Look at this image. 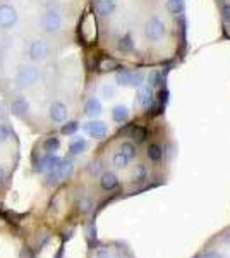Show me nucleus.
Returning a JSON list of instances; mask_svg holds the SVG:
<instances>
[{
    "mask_svg": "<svg viewBox=\"0 0 230 258\" xmlns=\"http://www.w3.org/2000/svg\"><path fill=\"white\" fill-rule=\"evenodd\" d=\"M107 60L170 69L186 57L184 0H93Z\"/></svg>",
    "mask_w": 230,
    "mask_h": 258,
    "instance_id": "1",
    "label": "nucleus"
},
{
    "mask_svg": "<svg viewBox=\"0 0 230 258\" xmlns=\"http://www.w3.org/2000/svg\"><path fill=\"white\" fill-rule=\"evenodd\" d=\"M74 170V164L72 160L69 159H60V162L53 167L50 172H47V177H45V184L47 186H55L58 182H62L64 179H67Z\"/></svg>",
    "mask_w": 230,
    "mask_h": 258,
    "instance_id": "2",
    "label": "nucleus"
},
{
    "mask_svg": "<svg viewBox=\"0 0 230 258\" xmlns=\"http://www.w3.org/2000/svg\"><path fill=\"white\" fill-rule=\"evenodd\" d=\"M62 26H64V18H62L60 9H47L41 16V28L47 35H57V33L62 31Z\"/></svg>",
    "mask_w": 230,
    "mask_h": 258,
    "instance_id": "3",
    "label": "nucleus"
},
{
    "mask_svg": "<svg viewBox=\"0 0 230 258\" xmlns=\"http://www.w3.org/2000/svg\"><path fill=\"white\" fill-rule=\"evenodd\" d=\"M41 78V73L38 68L35 66H26V68H21L16 74V86L19 90H26V88H31L35 86L36 83L40 81Z\"/></svg>",
    "mask_w": 230,
    "mask_h": 258,
    "instance_id": "4",
    "label": "nucleus"
},
{
    "mask_svg": "<svg viewBox=\"0 0 230 258\" xmlns=\"http://www.w3.org/2000/svg\"><path fill=\"white\" fill-rule=\"evenodd\" d=\"M213 4L218 12L221 33L230 41V0H213Z\"/></svg>",
    "mask_w": 230,
    "mask_h": 258,
    "instance_id": "5",
    "label": "nucleus"
},
{
    "mask_svg": "<svg viewBox=\"0 0 230 258\" xmlns=\"http://www.w3.org/2000/svg\"><path fill=\"white\" fill-rule=\"evenodd\" d=\"M28 55L31 60L35 62H40V60H47L48 55H50V45L48 41L41 40V38H36L29 43V48H28Z\"/></svg>",
    "mask_w": 230,
    "mask_h": 258,
    "instance_id": "6",
    "label": "nucleus"
},
{
    "mask_svg": "<svg viewBox=\"0 0 230 258\" xmlns=\"http://www.w3.org/2000/svg\"><path fill=\"white\" fill-rule=\"evenodd\" d=\"M48 117L53 124H64L69 117V107L62 100H53L48 107Z\"/></svg>",
    "mask_w": 230,
    "mask_h": 258,
    "instance_id": "7",
    "label": "nucleus"
},
{
    "mask_svg": "<svg viewBox=\"0 0 230 258\" xmlns=\"http://www.w3.org/2000/svg\"><path fill=\"white\" fill-rule=\"evenodd\" d=\"M83 131L95 140H103L108 135V127L103 120H90V122L83 124Z\"/></svg>",
    "mask_w": 230,
    "mask_h": 258,
    "instance_id": "8",
    "label": "nucleus"
},
{
    "mask_svg": "<svg viewBox=\"0 0 230 258\" xmlns=\"http://www.w3.org/2000/svg\"><path fill=\"white\" fill-rule=\"evenodd\" d=\"M16 23H18V11L9 4H2L0 6V28L11 30Z\"/></svg>",
    "mask_w": 230,
    "mask_h": 258,
    "instance_id": "9",
    "label": "nucleus"
},
{
    "mask_svg": "<svg viewBox=\"0 0 230 258\" xmlns=\"http://www.w3.org/2000/svg\"><path fill=\"white\" fill-rule=\"evenodd\" d=\"M120 186V177L114 170H105L100 176V188L103 191H114Z\"/></svg>",
    "mask_w": 230,
    "mask_h": 258,
    "instance_id": "10",
    "label": "nucleus"
},
{
    "mask_svg": "<svg viewBox=\"0 0 230 258\" xmlns=\"http://www.w3.org/2000/svg\"><path fill=\"white\" fill-rule=\"evenodd\" d=\"M60 162V157H57V155H53V153H47V155H43L40 159V162L36 164V170L38 172H50L55 165Z\"/></svg>",
    "mask_w": 230,
    "mask_h": 258,
    "instance_id": "11",
    "label": "nucleus"
},
{
    "mask_svg": "<svg viewBox=\"0 0 230 258\" xmlns=\"http://www.w3.org/2000/svg\"><path fill=\"white\" fill-rule=\"evenodd\" d=\"M132 160H136V159H131V157H129L125 152H122L120 148H117L114 152V155H112V165H114L115 169H120V170L127 169Z\"/></svg>",
    "mask_w": 230,
    "mask_h": 258,
    "instance_id": "12",
    "label": "nucleus"
},
{
    "mask_svg": "<svg viewBox=\"0 0 230 258\" xmlns=\"http://www.w3.org/2000/svg\"><path fill=\"white\" fill-rule=\"evenodd\" d=\"M148 176H149L148 165L143 164V162L136 164L131 170V181L134 182V184H141V182H144L146 179H148Z\"/></svg>",
    "mask_w": 230,
    "mask_h": 258,
    "instance_id": "13",
    "label": "nucleus"
},
{
    "mask_svg": "<svg viewBox=\"0 0 230 258\" xmlns=\"http://www.w3.org/2000/svg\"><path fill=\"white\" fill-rule=\"evenodd\" d=\"M28 110H29V103L26 98L18 97L11 102V112L16 115V117H24V115L28 114Z\"/></svg>",
    "mask_w": 230,
    "mask_h": 258,
    "instance_id": "14",
    "label": "nucleus"
},
{
    "mask_svg": "<svg viewBox=\"0 0 230 258\" xmlns=\"http://www.w3.org/2000/svg\"><path fill=\"white\" fill-rule=\"evenodd\" d=\"M103 107H102V102H100L96 97H90L86 100L85 103V114L88 117H98L100 114H102Z\"/></svg>",
    "mask_w": 230,
    "mask_h": 258,
    "instance_id": "15",
    "label": "nucleus"
},
{
    "mask_svg": "<svg viewBox=\"0 0 230 258\" xmlns=\"http://www.w3.org/2000/svg\"><path fill=\"white\" fill-rule=\"evenodd\" d=\"M88 143L85 138H74L72 141L69 143V153L70 155H79L86 150Z\"/></svg>",
    "mask_w": 230,
    "mask_h": 258,
    "instance_id": "16",
    "label": "nucleus"
},
{
    "mask_svg": "<svg viewBox=\"0 0 230 258\" xmlns=\"http://www.w3.org/2000/svg\"><path fill=\"white\" fill-rule=\"evenodd\" d=\"M60 148V140L57 138V136H50V138L45 140V143H43V150L47 153H53V152H57V150Z\"/></svg>",
    "mask_w": 230,
    "mask_h": 258,
    "instance_id": "17",
    "label": "nucleus"
},
{
    "mask_svg": "<svg viewBox=\"0 0 230 258\" xmlns=\"http://www.w3.org/2000/svg\"><path fill=\"white\" fill-rule=\"evenodd\" d=\"M79 129V122L78 120H65L64 124H62V135H65V136H70V135H74Z\"/></svg>",
    "mask_w": 230,
    "mask_h": 258,
    "instance_id": "18",
    "label": "nucleus"
},
{
    "mask_svg": "<svg viewBox=\"0 0 230 258\" xmlns=\"http://www.w3.org/2000/svg\"><path fill=\"white\" fill-rule=\"evenodd\" d=\"M78 209H79V212H83V214H88V212H91V209H93V203H91V200H88V198H81L78 202Z\"/></svg>",
    "mask_w": 230,
    "mask_h": 258,
    "instance_id": "19",
    "label": "nucleus"
},
{
    "mask_svg": "<svg viewBox=\"0 0 230 258\" xmlns=\"http://www.w3.org/2000/svg\"><path fill=\"white\" fill-rule=\"evenodd\" d=\"M11 138V127L7 124H0V145L9 141Z\"/></svg>",
    "mask_w": 230,
    "mask_h": 258,
    "instance_id": "20",
    "label": "nucleus"
},
{
    "mask_svg": "<svg viewBox=\"0 0 230 258\" xmlns=\"http://www.w3.org/2000/svg\"><path fill=\"white\" fill-rule=\"evenodd\" d=\"M88 241H90V243L96 241V226L95 224H91L90 229H88Z\"/></svg>",
    "mask_w": 230,
    "mask_h": 258,
    "instance_id": "21",
    "label": "nucleus"
},
{
    "mask_svg": "<svg viewBox=\"0 0 230 258\" xmlns=\"http://www.w3.org/2000/svg\"><path fill=\"white\" fill-rule=\"evenodd\" d=\"M201 258H225L218 249H211V251H206Z\"/></svg>",
    "mask_w": 230,
    "mask_h": 258,
    "instance_id": "22",
    "label": "nucleus"
},
{
    "mask_svg": "<svg viewBox=\"0 0 230 258\" xmlns=\"http://www.w3.org/2000/svg\"><path fill=\"white\" fill-rule=\"evenodd\" d=\"M96 258H112V255L107 248H98L96 249Z\"/></svg>",
    "mask_w": 230,
    "mask_h": 258,
    "instance_id": "23",
    "label": "nucleus"
},
{
    "mask_svg": "<svg viewBox=\"0 0 230 258\" xmlns=\"http://www.w3.org/2000/svg\"><path fill=\"white\" fill-rule=\"evenodd\" d=\"M48 239H50V236H48V234H45V238H43V239L40 238V239H38V244H36V248H38V249H40V248H43L45 244L48 243Z\"/></svg>",
    "mask_w": 230,
    "mask_h": 258,
    "instance_id": "24",
    "label": "nucleus"
},
{
    "mask_svg": "<svg viewBox=\"0 0 230 258\" xmlns=\"http://www.w3.org/2000/svg\"><path fill=\"white\" fill-rule=\"evenodd\" d=\"M4 177H6V169H4V165H0V182L4 181Z\"/></svg>",
    "mask_w": 230,
    "mask_h": 258,
    "instance_id": "25",
    "label": "nucleus"
},
{
    "mask_svg": "<svg viewBox=\"0 0 230 258\" xmlns=\"http://www.w3.org/2000/svg\"><path fill=\"white\" fill-rule=\"evenodd\" d=\"M4 115H6V107L0 103V119H4Z\"/></svg>",
    "mask_w": 230,
    "mask_h": 258,
    "instance_id": "26",
    "label": "nucleus"
}]
</instances>
